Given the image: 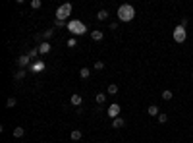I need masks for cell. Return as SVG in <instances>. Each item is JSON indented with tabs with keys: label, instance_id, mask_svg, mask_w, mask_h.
I'll return each instance as SVG.
<instances>
[{
	"label": "cell",
	"instance_id": "cell-17",
	"mask_svg": "<svg viewBox=\"0 0 193 143\" xmlns=\"http://www.w3.org/2000/svg\"><path fill=\"white\" fill-rule=\"evenodd\" d=\"M108 95H118V85L116 83H110L108 85Z\"/></svg>",
	"mask_w": 193,
	"mask_h": 143
},
{
	"label": "cell",
	"instance_id": "cell-16",
	"mask_svg": "<svg viewBox=\"0 0 193 143\" xmlns=\"http://www.w3.org/2000/svg\"><path fill=\"white\" fill-rule=\"evenodd\" d=\"M97 19H98V21H104V19H108V12H106V10H101V12L97 14Z\"/></svg>",
	"mask_w": 193,
	"mask_h": 143
},
{
	"label": "cell",
	"instance_id": "cell-6",
	"mask_svg": "<svg viewBox=\"0 0 193 143\" xmlns=\"http://www.w3.org/2000/svg\"><path fill=\"white\" fill-rule=\"evenodd\" d=\"M108 116L112 118V120L120 116V104H116V103H114V104H110V107H108Z\"/></svg>",
	"mask_w": 193,
	"mask_h": 143
},
{
	"label": "cell",
	"instance_id": "cell-11",
	"mask_svg": "<svg viewBox=\"0 0 193 143\" xmlns=\"http://www.w3.org/2000/svg\"><path fill=\"white\" fill-rule=\"evenodd\" d=\"M147 114H149V116H158V114H160V110H158L157 104H151V107L147 108Z\"/></svg>",
	"mask_w": 193,
	"mask_h": 143
},
{
	"label": "cell",
	"instance_id": "cell-13",
	"mask_svg": "<svg viewBox=\"0 0 193 143\" xmlns=\"http://www.w3.org/2000/svg\"><path fill=\"white\" fill-rule=\"evenodd\" d=\"M70 137H72V139H73V141H79V139H81V137H83V133H81V132H79V130H73V132H72V133H70Z\"/></svg>",
	"mask_w": 193,
	"mask_h": 143
},
{
	"label": "cell",
	"instance_id": "cell-5",
	"mask_svg": "<svg viewBox=\"0 0 193 143\" xmlns=\"http://www.w3.org/2000/svg\"><path fill=\"white\" fill-rule=\"evenodd\" d=\"M16 64L19 66V70H25V68L31 64V58H29V56H25V54H23V56H19V58H18V62H16Z\"/></svg>",
	"mask_w": 193,
	"mask_h": 143
},
{
	"label": "cell",
	"instance_id": "cell-26",
	"mask_svg": "<svg viewBox=\"0 0 193 143\" xmlns=\"http://www.w3.org/2000/svg\"><path fill=\"white\" fill-rule=\"evenodd\" d=\"M68 47H70V48H73V47H77V41H75V39H73V37H72V39H68Z\"/></svg>",
	"mask_w": 193,
	"mask_h": 143
},
{
	"label": "cell",
	"instance_id": "cell-14",
	"mask_svg": "<svg viewBox=\"0 0 193 143\" xmlns=\"http://www.w3.org/2000/svg\"><path fill=\"white\" fill-rule=\"evenodd\" d=\"M23 136H25V130H23L21 126H18V128L14 130V137H18V139H19V137H23Z\"/></svg>",
	"mask_w": 193,
	"mask_h": 143
},
{
	"label": "cell",
	"instance_id": "cell-29",
	"mask_svg": "<svg viewBox=\"0 0 193 143\" xmlns=\"http://www.w3.org/2000/svg\"><path fill=\"white\" fill-rule=\"evenodd\" d=\"M191 77H193V73H191Z\"/></svg>",
	"mask_w": 193,
	"mask_h": 143
},
{
	"label": "cell",
	"instance_id": "cell-3",
	"mask_svg": "<svg viewBox=\"0 0 193 143\" xmlns=\"http://www.w3.org/2000/svg\"><path fill=\"white\" fill-rule=\"evenodd\" d=\"M68 29L72 31L73 35H83L85 31H87V27H85L83 21H79V19H73V21L68 23Z\"/></svg>",
	"mask_w": 193,
	"mask_h": 143
},
{
	"label": "cell",
	"instance_id": "cell-2",
	"mask_svg": "<svg viewBox=\"0 0 193 143\" xmlns=\"http://www.w3.org/2000/svg\"><path fill=\"white\" fill-rule=\"evenodd\" d=\"M72 4L70 2H64V4H60L58 8H56V19H60V21H66V19L72 16Z\"/></svg>",
	"mask_w": 193,
	"mask_h": 143
},
{
	"label": "cell",
	"instance_id": "cell-24",
	"mask_svg": "<svg viewBox=\"0 0 193 143\" xmlns=\"http://www.w3.org/2000/svg\"><path fill=\"white\" fill-rule=\"evenodd\" d=\"M157 118H158V122H160V124H166V122H168V116H166V114H162V112L158 114Z\"/></svg>",
	"mask_w": 193,
	"mask_h": 143
},
{
	"label": "cell",
	"instance_id": "cell-19",
	"mask_svg": "<svg viewBox=\"0 0 193 143\" xmlns=\"http://www.w3.org/2000/svg\"><path fill=\"white\" fill-rule=\"evenodd\" d=\"M95 101H97V103H98V104H102V103H104V101H106V95H104V93H97V97H95Z\"/></svg>",
	"mask_w": 193,
	"mask_h": 143
},
{
	"label": "cell",
	"instance_id": "cell-20",
	"mask_svg": "<svg viewBox=\"0 0 193 143\" xmlns=\"http://www.w3.org/2000/svg\"><path fill=\"white\" fill-rule=\"evenodd\" d=\"M25 76H27V72H25V70H19V72H16V76H14V77H16L18 81H21Z\"/></svg>",
	"mask_w": 193,
	"mask_h": 143
},
{
	"label": "cell",
	"instance_id": "cell-8",
	"mask_svg": "<svg viewBox=\"0 0 193 143\" xmlns=\"http://www.w3.org/2000/svg\"><path fill=\"white\" fill-rule=\"evenodd\" d=\"M124 126H126L124 118L118 116V118H114V120H112V128H114V130H120V128H124Z\"/></svg>",
	"mask_w": 193,
	"mask_h": 143
},
{
	"label": "cell",
	"instance_id": "cell-4",
	"mask_svg": "<svg viewBox=\"0 0 193 143\" xmlns=\"http://www.w3.org/2000/svg\"><path fill=\"white\" fill-rule=\"evenodd\" d=\"M186 37H187V31H186V27L178 25V27L174 29V41H176V43H183V41H186Z\"/></svg>",
	"mask_w": 193,
	"mask_h": 143
},
{
	"label": "cell",
	"instance_id": "cell-23",
	"mask_svg": "<svg viewBox=\"0 0 193 143\" xmlns=\"http://www.w3.org/2000/svg\"><path fill=\"white\" fill-rule=\"evenodd\" d=\"M41 6H43V2H41V0H31V8H35V10H39Z\"/></svg>",
	"mask_w": 193,
	"mask_h": 143
},
{
	"label": "cell",
	"instance_id": "cell-18",
	"mask_svg": "<svg viewBox=\"0 0 193 143\" xmlns=\"http://www.w3.org/2000/svg\"><path fill=\"white\" fill-rule=\"evenodd\" d=\"M79 76L83 77V79H87V77L91 76V72H89V68H81V70H79Z\"/></svg>",
	"mask_w": 193,
	"mask_h": 143
},
{
	"label": "cell",
	"instance_id": "cell-21",
	"mask_svg": "<svg viewBox=\"0 0 193 143\" xmlns=\"http://www.w3.org/2000/svg\"><path fill=\"white\" fill-rule=\"evenodd\" d=\"M37 54H41V52H39V48H31V50H29V54H27V56H29V58L33 60V58H37Z\"/></svg>",
	"mask_w": 193,
	"mask_h": 143
},
{
	"label": "cell",
	"instance_id": "cell-7",
	"mask_svg": "<svg viewBox=\"0 0 193 143\" xmlns=\"http://www.w3.org/2000/svg\"><path fill=\"white\" fill-rule=\"evenodd\" d=\"M70 103H72L73 107H79V104L83 103V97H81L79 93H73V95H72V99H70Z\"/></svg>",
	"mask_w": 193,
	"mask_h": 143
},
{
	"label": "cell",
	"instance_id": "cell-15",
	"mask_svg": "<svg viewBox=\"0 0 193 143\" xmlns=\"http://www.w3.org/2000/svg\"><path fill=\"white\" fill-rule=\"evenodd\" d=\"M160 97H162V101H170L172 97H174V93H172L170 89H166V91H162V93H160Z\"/></svg>",
	"mask_w": 193,
	"mask_h": 143
},
{
	"label": "cell",
	"instance_id": "cell-27",
	"mask_svg": "<svg viewBox=\"0 0 193 143\" xmlns=\"http://www.w3.org/2000/svg\"><path fill=\"white\" fill-rule=\"evenodd\" d=\"M6 104H8L10 108H12V107H16V99H14V97H10V99L6 101Z\"/></svg>",
	"mask_w": 193,
	"mask_h": 143
},
{
	"label": "cell",
	"instance_id": "cell-25",
	"mask_svg": "<svg viewBox=\"0 0 193 143\" xmlns=\"http://www.w3.org/2000/svg\"><path fill=\"white\" fill-rule=\"evenodd\" d=\"M95 70H104V62L97 60V62H95Z\"/></svg>",
	"mask_w": 193,
	"mask_h": 143
},
{
	"label": "cell",
	"instance_id": "cell-22",
	"mask_svg": "<svg viewBox=\"0 0 193 143\" xmlns=\"http://www.w3.org/2000/svg\"><path fill=\"white\" fill-rule=\"evenodd\" d=\"M52 35H54V29H47V31H43V39H50Z\"/></svg>",
	"mask_w": 193,
	"mask_h": 143
},
{
	"label": "cell",
	"instance_id": "cell-1",
	"mask_svg": "<svg viewBox=\"0 0 193 143\" xmlns=\"http://www.w3.org/2000/svg\"><path fill=\"white\" fill-rule=\"evenodd\" d=\"M135 18V8L131 4H122L118 6V19L120 21H131Z\"/></svg>",
	"mask_w": 193,
	"mask_h": 143
},
{
	"label": "cell",
	"instance_id": "cell-28",
	"mask_svg": "<svg viewBox=\"0 0 193 143\" xmlns=\"http://www.w3.org/2000/svg\"><path fill=\"white\" fill-rule=\"evenodd\" d=\"M54 25H56V27H64V25H66V21H60V19H54Z\"/></svg>",
	"mask_w": 193,
	"mask_h": 143
},
{
	"label": "cell",
	"instance_id": "cell-10",
	"mask_svg": "<svg viewBox=\"0 0 193 143\" xmlns=\"http://www.w3.org/2000/svg\"><path fill=\"white\" fill-rule=\"evenodd\" d=\"M39 52L41 54H47V52H50V43H47V41H43L39 47Z\"/></svg>",
	"mask_w": 193,
	"mask_h": 143
},
{
	"label": "cell",
	"instance_id": "cell-9",
	"mask_svg": "<svg viewBox=\"0 0 193 143\" xmlns=\"http://www.w3.org/2000/svg\"><path fill=\"white\" fill-rule=\"evenodd\" d=\"M91 39L93 41H102V39H104V33H102L101 29H93L91 31Z\"/></svg>",
	"mask_w": 193,
	"mask_h": 143
},
{
	"label": "cell",
	"instance_id": "cell-12",
	"mask_svg": "<svg viewBox=\"0 0 193 143\" xmlns=\"http://www.w3.org/2000/svg\"><path fill=\"white\" fill-rule=\"evenodd\" d=\"M31 70L35 72V73H37V72H43V70H44V62H35V64H31Z\"/></svg>",
	"mask_w": 193,
	"mask_h": 143
}]
</instances>
